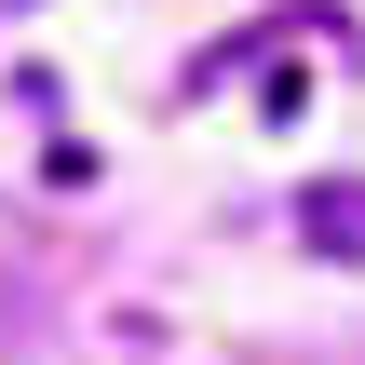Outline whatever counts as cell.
Masks as SVG:
<instances>
[{
    "instance_id": "obj_2",
    "label": "cell",
    "mask_w": 365,
    "mask_h": 365,
    "mask_svg": "<svg viewBox=\"0 0 365 365\" xmlns=\"http://www.w3.org/2000/svg\"><path fill=\"white\" fill-rule=\"evenodd\" d=\"M0 14H27V0H0Z\"/></svg>"
},
{
    "instance_id": "obj_1",
    "label": "cell",
    "mask_w": 365,
    "mask_h": 365,
    "mask_svg": "<svg viewBox=\"0 0 365 365\" xmlns=\"http://www.w3.org/2000/svg\"><path fill=\"white\" fill-rule=\"evenodd\" d=\"M298 230H312L325 257H365V176H312V190H298Z\"/></svg>"
}]
</instances>
